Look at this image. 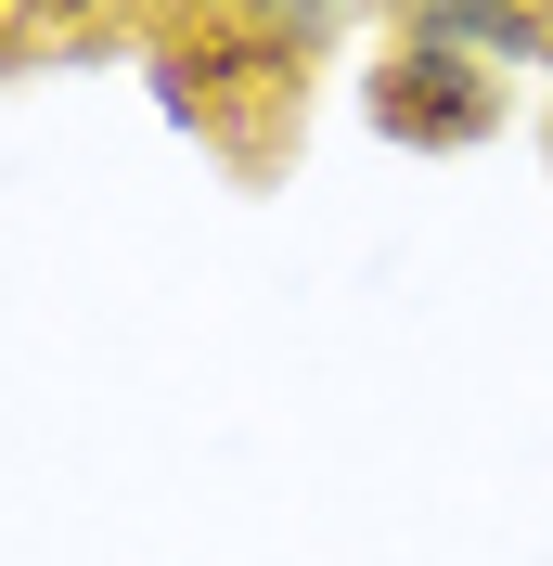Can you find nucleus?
<instances>
[{"mask_svg": "<svg viewBox=\"0 0 553 566\" xmlns=\"http://www.w3.org/2000/svg\"><path fill=\"white\" fill-rule=\"evenodd\" d=\"M374 129L413 142V155H477V142L502 129V77L450 65V52H413V39H386V65H374Z\"/></svg>", "mask_w": 553, "mask_h": 566, "instance_id": "obj_1", "label": "nucleus"}, {"mask_svg": "<svg viewBox=\"0 0 553 566\" xmlns=\"http://www.w3.org/2000/svg\"><path fill=\"white\" fill-rule=\"evenodd\" d=\"M399 39H413V52H450V65H477V77L553 65V13H541V0H413Z\"/></svg>", "mask_w": 553, "mask_h": 566, "instance_id": "obj_2", "label": "nucleus"}]
</instances>
